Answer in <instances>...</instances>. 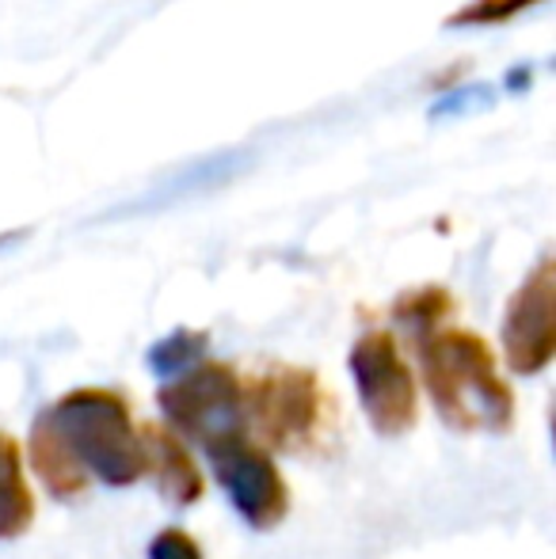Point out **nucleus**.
<instances>
[{"label": "nucleus", "mask_w": 556, "mask_h": 559, "mask_svg": "<svg viewBox=\"0 0 556 559\" xmlns=\"http://www.w3.org/2000/svg\"><path fill=\"white\" fill-rule=\"evenodd\" d=\"M206 456L214 464L217 484L225 487L233 510L245 518L252 530H275L289 510V487L282 479L279 464L263 445H256L248 435H233L206 445Z\"/></svg>", "instance_id": "obj_6"}, {"label": "nucleus", "mask_w": 556, "mask_h": 559, "mask_svg": "<svg viewBox=\"0 0 556 559\" xmlns=\"http://www.w3.org/2000/svg\"><path fill=\"white\" fill-rule=\"evenodd\" d=\"M527 4H534V0H476L465 12L453 15V23H504Z\"/></svg>", "instance_id": "obj_15"}, {"label": "nucleus", "mask_w": 556, "mask_h": 559, "mask_svg": "<svg viewBox=\"0 0 556 559\" xmlns=\"http://www.w3.org/2000/svg\"><path fill=\"white\" fill-rule=\"evenodd\" d=\"M351 373L363 400V412L370 427L386 438H397L416 427L419 396L416 377L404 361L401 346L389 332H366L351 350Z\"/></svg>", "instance_id": "obj_4"}, {"label": "nucleus", "mask_w": 556, "mask_h": 559, "mask_svg": "<svg viewBox=\"0 0 556 559\" xmlns=\"http://www.w3.org/2000/svg\"><path fill=\"white\" fill-rule=\"evenodd\" d=\"M161 412L184 438L202 449L245 430V381L233 366L199 361L161 389Z\"/></svg>", "instance_id": "obj_3"}, {"label": "nucleus", "mask_w": 556, "mask_h": 559, "mask_svg": "<svg viewBox=\"0 0 556 559\" xmlns=\"http://www.w3.org/2000/svg\"><path fill=\"white\" fill-rule=\"evenodd\" d=\"M423 381L446 427L507 430L514 419V396L496 369V354L473 332H430L419 338Z\"/></svg>", "instance_id": "obj_1"}, {"label": "nucleus", "mask_w": 556, "mask_h": 559, "mask_svg": "<svg viewBox=\"0 0 556 559\" xmlns=\"http://www.w3.org/2000/svg\"><path fill=\"white\" fill-rule=\"evenodd\" d=\"M492 99H496V92H492L488 84H469V88H458V92H450L446 99H438V104L430 107V115H435V118L469 115V111H481V107H488Z\"/></svg>", "instance_id": "obj_13"}, {"label": "nucleus", "mask_w": 556, "mask_h": 559, "mask_svg": "<svg viewBox=\"0 0 556 559\" xmlns=\"http://www.w3.org/2000/svg\"><path fill=\"white\" fill-rule=\"evenodd\" d=\"M202 350H206V335H202V332H176V335H168L164 343H156L153 350H149V366H153L156 373H164V377L187 373L191 366H199Z\"/></svg>", "instance_id": "obj_12"}, {"label": "nucleus", "mask_w": 556, "mask_h": 559, "mask_svg": "<svg viewBox=\"0 0 556 559\" xmlns=\"http://www.w3.org/2000/svg\"><path fill=\"white\" fill-rule=\"evenodd\" d=\"M35 522V495L23 479L20 445L0 435V540L23 537Z\"/></svg>", "instance_id": "obj_10"}, {"label": "nucleus", "mask_w": 556, "mask_h": 559, "mask_svg": "<svg viewBox=\"0 0 556 559\" xmlns=\"http://www.w3.org/2000/svg\"><path fill=\"white\" fill-rule=\"evenodd\" d=\"M31 468L38 472V479L54 499H76V495L88 491L92 476L73 456V449L66 445V438L58 435L50 415H38L35 427H31Z\"/></svg>", "instance_id": "obj_9"}, {"label": "nucleus", "mask_w": 556, "mask_h": 559, "mask_svg": "<svg viewBox=\"0 0 556 559\" xmlns=\"http://www.w3.org/2000/svg\"><path fill=\"white\" fill-rule=\"evenodd\" d=\"M450 317V294L446 289H419L397 301V320L409 328L412 335L423 338L438 328V320Z\"/></svg>", "instance_id": "obj_11"}, {"label": "nucleus", "mask_w": 556, "mask_h": 559, "mask_svg": "<svg viewBox=\"0 0 556 559\" xmlns=\"http://www.w3.org/2000/svg\"><path fill=\"white\" fill-rule=\"evenodd\" d=\"M141 449H145V476L156 479V491L171 507H191V502L202 499V472L176 430L145 427L141 430Z\"/></svg>", "instance_id": "obj_8"}, {"label": "nucleus", "mask_w": 556, "mask_h": 559, "mask_svg": "<svg viewBox=\"0 0 556 559\" xmlns=\"http://www.w3.org/2000/svg\"><path fill=\"white\" fill-rule=\"evenodd\" d=\"M149 559H202V548L191 533L184 530H164L149 545Z\"/></svg>", "instance_id": "obj_14"}, {"label": "nucleus", "mask_w": 556, "mask_h": 559, "mask_svg": "<svg viewBox=\"0 0 556 559\" xmlns=\"http://www.w3.org/2000/svg\"><path fill=\"white\" fill-rule=\"evenodd\" d=\"M50 423L84 472L107 487H130L145 476V449L130 419V404L111 389H76L50 407Z\"/></svg>", "instance_id": "obj_2"}, {"label": "nucleus", "mask_w": 556, "mask_h": 559, "mask_svg": "<svg viewBox=\"0 0 556 559\" xmlns=\"http://www.w3.org/2000/svg\"><path fill=\"white\" fill-rule=\"evenodd\" d=\"M556 274L553 259H542L527 286L511 297L504 320V354L514 373H542L556 354Z\"/></svg>", "instance_id": "obj_7"}, {"label": "nucleus", "mask_w": 556, "mask_h": 559, "mask_svg": "<svg viewBox=\"0 0 556 559\" xmlns=\"http://www.w3.org/2000/svg\"><path fill=\"white\" fill-rule=\"evenodd\" d=\"M256 445L297 449L320 427V381L309 369H271L245 384V430Z\"/></svg>", "instance_id": "obj_5"}]
</instances>
